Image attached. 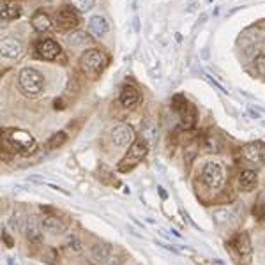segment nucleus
Returning a JSON list of instances; mask_svg holds the SVG:
<instances>
[{"instance_id": "nucleus-19", "label": "nucleus", "mask_w": 265, "mask_h": 265, "mask_svg": "<svg viewBox=\"0 0 265 265\" xmlns=\"http://www.w3.org/2000/svg\"><path fill=\"white\" fill-rule=\"evenodd\" d=\"M21 16V5L16 0H4L2 2V20L13 21Z\"/></svg>"}, {"instance_id": "nucleus-32", "label": "nucleus", "mask_w": 265, "mask_h": 265, "mask_svg": "<svg viewBox=\"0 0 265 265\" xmlns=\"http://www.w3.org/2000/svg\"><path fill=\"white\" fill-rule=\"evenodd\" d=\"M255 68H257L258 75L265 78V53H260L257 59H255Z\"/></svg>"}, {"instance_id": "nucleus-2", "label": "nucleus", "mask_w": 265, "mask_h": 265, "mask_svg": "<svg viewBox=\"0 0 265 265\" xmlns=\"http://www.w3.org/2000/svg\"><path fill=\"white\" fill-rule=\"evenodd\" d=\"M198 177H200V181H202V184L205 186L207 189L218 191L227 182V170L219 161H205L200 166Z\"/></svg>"}, {"instance_id": "nucleus-1", "label": "nucleus", "mask_w": 265, "mask_h": 265, "mask_svg": "<svg viewBox=\"0 0 265 265\" xmlns=\"http://www.w3.org/2000/svg\"><path fill=\"white\" fill-rule=\"evenodd\" d=\"M4 151L13 152V154H32L38 151V142L30 133L23 129H7L2 136Z\"/></svg>"}, {"instance_id": "nucleus-21", "label": "nucleus", "mask_w": 265, "mask_h": 265, "mask_svg": "<svg viewBox=\"0 0 265 265\" xmlns=\"http://www.w3.org/2000/svg\"><path fill=\"white\" fill-rule=\"evenodd\" d=\"M27 219H29V214H25L21 209H16V211L11 214V218H9L7 225L13 228V231L23 233V231H25V227H27Z\"/></svg>"}, {"instance_id": "nucleus-14", "label": "nucleus", "mask_w": 265, "mask_h": 265, "mask_svg": "<svg viewBox=\"0 0 265 265\" xmlns=\"http://www.w3.org/2000/svg\"><path fill=\"white\" fill-rule=\"evenodd\" d=\"M41 223H42V228H44L48 233H51V235H60V233H64V231L68 230V223H66L62 218H59V216H55V214H44L41 218Z\"/></svg>"}, {"instance_id": "nucleus-5", "label": "nucleus", "mask_w": 265, "mask_h": 265, "mask_svg": "<svg viewBox=\"0 0 265 265\" xmlns=\"http://www.w3.org/2000/svg\"><path fill=\"white\" fill-rule=\"evenodd\" d=\"M149 147H151V145H149L143 138L136 140V142L129 147V152L122 157V161H118V164H117L118 172L127 173V172H131V170L135 168V166H138L140 161H143V157L147 156Z\"/></svg>"}, {"instance_id": "nucleus-35", "label": "nucleus", "mask_w": 265, "mask_h": 265, "mask_svg": "<svg viewBox=\"0 0 265 265\" xmlns=\"http://www.w3.org/2000/svg\"><path fill=\"white\" fill-rule=\"evenodd\" d=\"M105 265H122V260H120L118 257H115V255H112Z\"/></svg>"}, {"instance_id": "nucleus-3", "label": "nucleus", "mask_w": 265, "mask_h": 265, "mask_svg": "<svg viewBox=\"0 0 265 265\" xmlns=\"http://www.w3.org/2000/svg\"><path fill=\"white\" fill-rule=\"evenodd\" d=\"M227 249L230 251L231 258L240 265H249L253 260V246L248 231H239L233 239L227 242Z\"/></svg>"}, {"instance_id": "nucleus-6", "label": "nucleus", "mask_w": 265, "mask_h": 265, "mask_svg": "<svg viewBox=\"0 0 265 265\" xmlns=\"http://www.w3.org/2000/svg\"><path fill=\"white\" fill-rule=\"evenodd\" d=\"M20 88L23 90V94L30 97H36L42 92L44 88V80H42V75L34 68H25L20 71Z\"/></svg>"}, {"instance_id": "nucleus-15", "label": "nucleus", "mask_w": 265, "mask_h": 265, "mask_svg": "<svg viewBox=\"0 0 265 265\" xmlns=\"http://www.w3.org/2000/svg\"><path fill=\"white\" fill-rule=\"evenodd\" d=\"M258 186V173L255 170H242L239 173V189L244 193H251Z\"/></svg>"}, {"instance_id": "nucleus-33", "label": "nucleus", "mask_w": 265, "mask_h": 265, "mask_svg": "<svg viewBox=\"0 0 265 265\" xmlns=\"http://www.w3.org/2000/svg\"><path fill=\"white\" fill-rule=\"evenodd\" d=\"M205 78H207V80H209V81H211V83L214 85V87L218 88V90H221V92H223V94H228V90H225V87H223V85H221V83H218V81H216L214 78H212V76L205 75Z\"/></svg>"}, {"instance_id": "nucleus-36", "label": "nucleus", "mask_w": 265, "mask_h": 265, "mask_svg": "<svg viewBox=\"0 0 265 265\" xmlns=\"http://www.w3.org/2000/svg\"><path fill=\"white\" fill-rule=\"evenodd\" d=\"M29 179H30V181H34V182H39V184H42V182H44V179H41V177H38V175H30Z\"/></svg>"}, {"instance_id": "nucleus-16", "label": "nucleus", "mask_w": 265, "mask_h": 265, "mask_svg": "<svg viewBox=\"0 0 265 265\" xmlns=\"http://www.w3.org/2000/svg\"><path fill=\"white\" fill-rule=\"evenodd\" d=\"M112 255H114V249L110 248L108 244H105V242H97V244H94L90 248V257L99 265H105Z\"/></svg>"}, {"instance_id": "nucleus-30", "label": "nucleus", "mask_w": 265, "mask_h": 265, "mask_svg": "<svg viewBox=\"0 0 265 265\" xmlns=\"http://www.w3.org/2000/svg\"><path fill=\"white\" fill-rule=\"evenodd\" d=\"M196 154H198V147L194 145V143H191V145H188L184 151V161L186 163H191V161L196 157Z\"/></svg>"}, {"instance_id": "nucleus-25", "label": "nucleus", "mask_w": 265, "mask_h": 265, "mask_svg": "<svg viewBox=\"0 0 265 265\" xmlns=\"http://www.w3.org/2000/svg\"><path fill=\"white\" fill-rule=\"evenodd\" d=\"M68 142V135L64 133V131H59V133H53V135L48 138L46 142V149H50V151H53V149H59L62 147L64 143Z\"/></svg>"}, {"instance_id": "nucleus-26", "label": "nucleus", "mask_w": 265, "mask_h": 265, "mask_svg": "<svg viewBox=\"0 0 265 265\" xmlns=\"http://www.w3.org/2000/svg\"><path fill=\"white\" fill-rule=\"evenodd\" d=\"M64 246H66V249L68 251H73V253H80L81 248H83V244H81L80 237L76 235V233H69L68 237H66V240H64Z\"/></svg>"}, {"instance_id": "nucleus-18", "label": "nucleus", "mask_w": 265, "mask_h": 265, "mask_svg": "<svg viewBox=\"0 0 265 265\" xmlns=\"http://www.w3.org/2000/svg\"><path fill=\"white\" fill-rule=\"evenodd\" d=\"M179 117H181V127L186 131H189L196 124V112H194V106L189 101L186 103L184 108L179 112Z\"/></svg>"}, {"instance_id": "nucleus-23", "label": "nucleus", "mask_w": 265, "mask_h": 265, "mask_svg": "<svg viewBox=\"0 0 265 265\" xmlns=\"http://www.w3.org/2000/svg\"><path fill=\"white\" fill-rule=\"evenodd\" d=\"M32 27L38 32H48L51 29V18L48 16L44 11H38V13L32 16Z\"/></svg>"}, {"instance_id": "nucleus-22", "label": "nucleus", "mask_w": 265, "mask_h": 265, "mask_svg": "<svg viewBox=\"0 0 265 265\" xmlns=\"http://www.w3.org/2000/svg\"><path fill=\"white\" fill-rule=\"evenodd\" d=\"M66 41L71 48H83L90 44V38L87 36V32H81V30H73L71 34H68Z\"/></svg>"}, {"instance_id": "nucleus-11", "label": "nucleus", "mask_w": 265, "mask_h": 265, "mask_svg": "<svg viewBox=\"0 0 265 265\" xmlns=\"http://www.w3.org/2000/svg\"><path fill=\"white\" fill-rule=\"evenodd\" d=\"M242 157H244L248 163H253V164H264L265 163V145L264 143H248L242 147L240 151Z\"/></svg>"}, {"instance_id": "nucleus-8", "label": "nucleus", "mask_w": 265, "mask_h": 265, "mask_svg": "<svg viewBox=\"0 0 265 265\" xmlns=\"http://www.w3.org/2000/svg\"><path fill=\"white\" fill-rule=\"evenodd\" d=\"M212 219H214V223L218 225L219 228H225V227H231L233 221H240V207H219L212 212Z\"/></svg>"}, {"instance_id": "nucleus-17", "label": "nucleus", "mask_w": 265, "mask_h": 265, "mask_svg": "<svg viewBox=\"0 0 265 265\" xmlns=\"http://www.w3.org/2000/svg\"><path fill=\"white\" fill-rule=\"evenodd\" d=\"M88 30H90V34H94L96 38H103V36L108 34L110 25H108V20L101 14H96L88 20Z\"/></svg>"}, {"instance_id": "nucleus-7", "label": "nucleus", "mask_w": 265, "mask_h": 265, "mask_svg": "<svg viewBox=\"0 0 265 265\" xmlns=\"http://www.w3.org/2000/svg\"><path fill=\"white\" fill-rule=\"evenodd\" d=\"M55 23L60 30H75L76 27L80 25V16H78V11L75 7H62L60 11H57L55 14Z\"/></svg>"}, {"instance_id": "nucleus-10", "label": "nucleus", "mask_w": 265, "mask_h": 265, "mask_svg": "<svg viewBox=\"0 0 265 265\" xmlns=\"http://www.w3.org/2000/svg\"><path fill=\"white\" fill-rule=\"evenodd\" d=\"M112 140H114V143L117 147H122V149L131 147L136 142L135 129L131 126H127V124H118V126H115L112 129Z\"/></svg>"}, {"instance_id": "nucleus-20", "label": "nucleus", "mask_w": 265, "mask_h": 265, "mask_svg": "<svg viewBox=\"0 0 265 265\" xmlns=\"http://www.w3.org/2000/svg\"><path fill=\"white\" fill-rule=\"evenodd\" d=\"M138 101H140V94L133 85L122 87V90H120V105L124 108H133V106L138 105Z\"/></svg>"}, {"instance_id": "nucleus-12", "label": "nucleus", "mask_w": 265, "mask_h": 265, "mask_svg": "<svg viewBox=\"0 0 265 265\" xmlns=\"http://www.w3.org/2000/svg\"><path fill=\"white\" fill-rule=\"evenodd\" d=\"M23 42L16 38H4L0 42V53L5 59H20L23 55Z\"/></svg>"}, {"instance_id": "nucleus-31", "label": "nucleus", "mask_w": 265, "mask_h": 265, "mask_svg": "<svg viewBox=\"0 0 265 265\" xmlns=\"http://www.w3.org/2000/svg\"><path fill=\"white\" fill-rule=\"evenodd\" d=\"M186 103H188V99H186L182 94H177V96L172 97V106H173V110H175V112H181V110L184 108Z\"/></svg>"}, {"instance_id": "nucleus-28", "label": "nucleus", "mask_w": 265, "mask_h": 265, "mask_svg": "<svg viewBox=\"0 0 265 265\" xmlns=\"http://www.w3.org/2000/svg\"><path fill=\"white\" fill-rule=\"evenodd\" d=\"M71 7H75L78 13H87L96 5V0H69Z\"/></svg>"}, {"instance_id": "nucleus-27", "label": "nucleus", "mask_w": 265, "mask_h": 265, "mask_svg": "<svg viewBox=\"0 0 265 265\" xmlns=\"http://www.w3.org/2000/svg\"><path fill=\"white\" fill-rule=\"evenodd\" d=\"M202 147H203V151L205 152H219L221 151V143H219V140H218V136H214V135H209V136H205V138L202 140Z\"/></svg>"}, {"instance_id": "nucleus-29", "label": "nucleus", "mask_w": 265, "mask_h": 265, "mask_svg": "<svg viewBox=\"0 0 265 265\" xmlns=\"http://www.w3.org/2000/svg\"><path fill=\"white\" fill-rule=\"evenodd\" d=\"M253 216L258 219L265 218V193H262L258 196V200L255 202V207H253Z\"/></svg>"}, {"instance_id": "nucleus-4", "label": "nucleus", "mask_w": 265, "mask_h": 265, "mask_svg": "<svg viewBox=\"0 0 265 265\" xmlns=\"http://www.w3.org/2000/svg\"><path fill=\"white\" fill-rule=\"evenodd\" d=\"M108 66V57L99 50H87L80 57V69L88 78H97Z\"/></svg>"}, {"instance_id": "nucleus-9", "label": "nucleus", "mask_w": 265, "mask_h": 265, "mask_svg": "<svg viewBox=\"0 0 265 265\" xmlns=\"http://www.w3.org/2000/svg\"><path fill=\"white\" fill-rule=\"evenodd\" d=\"M42 231H44V228H42V223L41 219H38V216H29V219H27V227H25V239L29 244H36V246H41L42 240H44V235H42Z\"/></svg>"}, {"instance_id": "nucleus-13", "label": "nucleus", "mask_w": 265, "mask_h": 265, "mask_svg": "<svg viewBox=\"0 0 265 265\" xmlns=\"http://www.w3.org/2000/svg\"><path fill=\"white\" fill-rule=\"evenodd\" d=\"M36 51H38V55L41 57V59H44V60H55L60 55L62 48H60L59 42L53 41V39H42V41L38 42Z\"/></svg>"}, {"instance_id": "nucleus-24", "label": "nucleus", "mask_w": 265, "mask_h": 265, "mask_svg": "<svg viewBox=\"0 0 265 265\" xmlns=\"http://www.w3.org/2000/svg\"><path fill=\"white\" fill-rule=\"evenodd\" d=\"M142 138L145 140L151 147H154V145L157 143V138H159V136H157V127L152 122L142 124Z\"/></svg>"}, {"instance_id": "nucleus-34", "label": "nucleus", "mask_w": 265, "mask_h": 265, "mask_svg": "<svg viewBox=\"0 0 265 265\" xmlns=\"http://www.w3.org/2000/svg\"><path fill=\"white\" fill-rule=\"evenodd\" d=\"M2 239L5 240V246H7V248H13V246H14L13 239H11V237H9V233H7V231L4 230V228H2Z\"/></svg>"}]
</instances>
